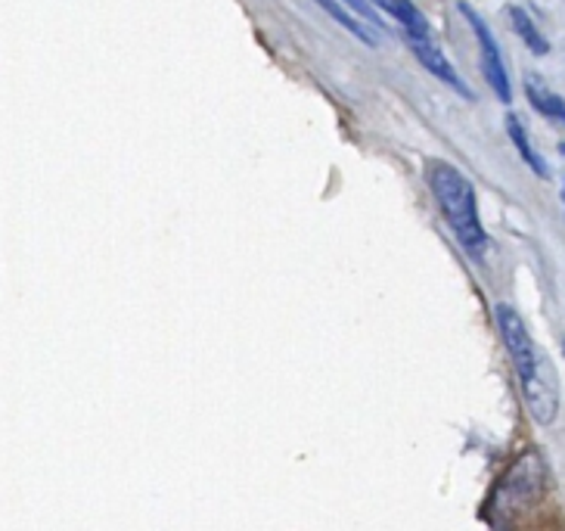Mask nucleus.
<instances>
[{
	"instance_id": "1",
	"label": "nucleus",
	"mask_w": 565,
	"mask_h": 531,
	"mask_svg": "<svg viewBox=\"0 0 565 531\" xmlns=\"http://www.w3.org/2000/svg\"><path fill=\"white\" fill-rule=\"evenodd\" d=\"M426 181L433 190L435 202L441 205V215L448 217L450 231L457 236V243L463 246V252L472 262H484L488 252V233L482 227L479 217V202H476V190L460 168H454L450 162L433 159L426 166Z\"/></svg>"
},
{
	"instance_id": "2",
	"label": "nucleus",
	"mask_w": 565,
	"mask_h": 531,
	"mask_svg": "<svg viewBox=\"0 0 565 531\" xmlns=\"http://www.w3.org/2000/svg\"><path fill=\"white\" fill-rule=\"evenodd\" d=\"M544 491H547V466L537 450H525L503 472L498 491H494V510L510 516L532 510L534 503H541Z\"/></svg>"
},
{
	"instance_id": "3",
	"label": "nucleus",
	"mask_w": 565,
	"mask_h": 531,
	"mask_svg": "<svg viewBox=\"0 0 565 531\" xmlns=\"http://www.w3.org/2000/svg\"><path fill=\"white\" fill-rule=\"evenodd\" d=\"M519 385H522V399H525V407H529L534 423L550 426L559 414V376H556V367L547 354L537 358L532 373H525Z\"/></svg>"
},
{
	"instance_id": "4",
	"label": "nucleus",
	"mask_w": 565,
	"mask_h": 531,
	"mask_svg": "<svg viewBox=\"0 0 565 531\" xmlns=\"http://www.w3.org/2000/svg\"><path fill=\"white\" fill-rule=\"evenodd\" d=\"M460 13H463L466 22L472 25V34H476V41H479V56H482L484 78L491 84V91L498 94V100L503 103V106H510V103H513V84H510V72L503 66V56H500L494 34L488 29V22H484L469 3H460Z\"/></svg>"
},
{
	"instance_id": "5",
	"label": "nucleus",
	"mask_w": 565,
	"mask_h": 531,
	"mask_svg": "<svg viewBox=\"0 0 565 531\" xmlns=\"http://www.w3.org/2000/svg\"><path fill=\"white\" fill-rule=\"evenodd\" d=\"M494 320H498L500 339H503V346H507L510 358H513L515 376L522 380L525 373H532V367L537 364L541 351L534 349L532 332H529L525 320H522V315H519L515 308H510V305H498V308H494Z\"/></svg>"
},
{
	"instance_id": "6",
	"label": "nucleus",
	"mask_w": 565,
	"mask_h": 531,
	"mask_svg": "<svg viewBox=\"0 0 565 531\" xmlns=\"http://www.w3.org/2000/svg\"><path fill=\"white\" fill-rule=\"evenodd\" d=\"M404 41H407V47L414 51V56L419 60V66L429 68L438 82H445L457 94V97H463V100H472V91L466 87V82L460 78V72L450 66L448 56L441 53V47L435 44L433 34H404Z\"/></svg>"
},
{
	"instance_id": "7",
	"label": "nucleus",
	"mask_w": 565,
	"mask_h": 531,
	"mask_svg": "<svg viewBox=\"0 0 565 531\" xmlns=\"http://www.w3.org/2000/svg\"><path fill=\"white\" fill-rule=\"evenodd\" d=\"M525 94H529V100L532 106L550 121H556V125H563L565 128V100L559 94H553L547 84L541 82L537 75H529V82H525Z\"/></svg>"
},
{
	"instance_id": "8",
	"label": "nucleus",
	"mask_w": 565,
	"mask_h": 531,
	"mask_svg": "<svg viewBox=\"0 0 565 531\" xmlns=\"http://www.w3.org/2000/svg\"><path fill=\"white\" fill-rule=\"evenodd\" d=\"M315 3H317V7H323V13H327L330 19H335V22H339V25H342L345 32L354 34V38H358L361 44H366V47H376V44H380V38L373 34L370 22H364L361 17H354L351 10H342V7H345L342 0H339V3H335V0H315Z\"/></svg>"
},
{
	"instance_id": "9",
	"label": "nucleus",
	"mask_w": 565,
	"mask_h": 531,
	"mask_svg": "<svg viewBox=\"0 0 565 531\" xmlns=\"http://www.w3.org/2000/svg\"><path fill=\"white\" fill-rule=\"evenodd\" d=\"M373 3L395 19L404 29V34H433L429 22L423 17V10H416L411 0H373Z\"/></svg>"
},
{
	"instance_id": "10",
	"label": "nucleus",
	"mask_w": 565,
	"mask_h": 531,
	"mask_svg": "<svg viewBox=\"0 0 565 531\" xmlns=\"http://www.w3.org/2000/svg\"><path fill=\"white\" fill-rule=\"evenodd\" d=\"M507 134H510V140H513L515 152L522 156V162L532 168L537 178H550L547 162H544V159L537 156V150L532 147V140H529V134H525V125H522V121H519L513 113L507 116Z\"/></svg>"
},
{
	"instance_id": "11",
	"label": "nucleus",
	"mask_w": 565,
	"mask_h": 531,
	"mask_svg": "<svg viewBox=\"0 0 565 531\" xmlns=\"http://www.w3.org/2000/svg\"><path fill=\"white\" fill-rule=\"evenodd\" d=\"M510 22H513L515 34L522 38V44H525L534 56H547L550 41L541 34V29L534 25V19L529 17V10H522V7H510Z\"/></svg>"
},
{
	"instance_id": "12",
	"label": "nucleus",
	"mask_w": 565,
	"mask_h": 531,
	"mask_svg": "<svg viewBox=\"0 0 565 531\" xmlns=\"http://www.w3.org/2000/svg\"><path fill=\"white\" fill-rule=\"evenodd\" d=\"M342 3L349 7L354 17H361L364 22H370V25H373L376 32L383 34V19H380V13H376L380 7H376L373 0H342Z\"/></svg>"
},
{
	"instance_id": "13",
	"label": "nucleus",
	"mask_w": 565,
	"mask_h": 531,
	"mask_svg": "<svg viewBox=\"0 0 565 531\" xmlns=\"http://www.w3.org/2000/svg\"><path fill=\"white\" fill-rule=\"evenodd\" d=\"M559 152H563V156H565V140H563V144H559Z\"/></svg>"
},
{
	"instance_id": "14",
	"label": "nucleus",
	"mask_w": 565,
	"mask_h": 531,
	"mask_svg": "<svg viewBox=\"0 0 565 531\" xmlns=\"http://www.w3.org/2000/svg\"><path fill=\"white\" fill-rule=\"evenodd\" d=\"M563 354H565V342H563Z\"/></svg>"
},
{
	"instance_id": "15",
	"label": "nucleus",
	"mask_w": 565,
	"mask_h": 531,
	"mask_svg": "<svg viewBox=\"0 0 565 531\" xmlns=\"http://www.w3.org/2000/svg\"><path fill=\"white\" fill-rule=\"evenodd\" d=\"M563 197H565V190H563Z\"/></svg>"
}]
</instances>
